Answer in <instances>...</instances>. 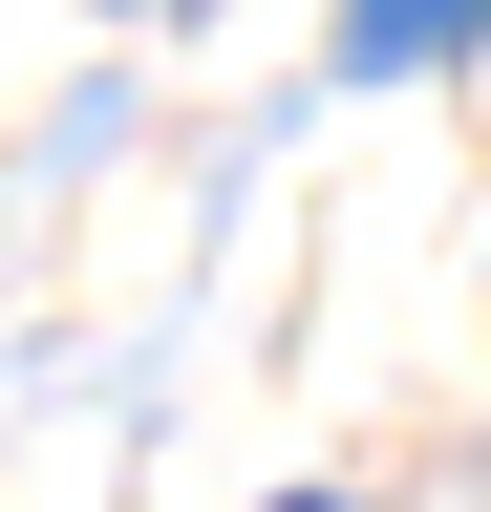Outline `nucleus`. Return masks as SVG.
I'll use <instances>...</instances> for the list:
<instances>
[{
    "label": "nucleus",
    "instance_id": "1",
    "mask_svg": "<svg viewBox=\"0 0 491 512\" xmlns=\"http://www.w3.org/2000/svg\"><path fill=\"white\" fill-rule=\"evenodd\" d=\"M491 0H342V86H406V64H449Z\"/></svg>",
    "mask_w": 491,
    "mask_h": 512
},
{
    "label": "nucleus",
    "instance_id": "2",
    "mask_svg": "<svg viewBox=\"0 0 491 512\" xmlns=\"http://www.w3.org/2000/svg\"><path fill=\"white\" fill-rule=\"evenodd\" d=\"M278 512H321V491H278Z\"/></svg>",
    "mask_w": 491,
    "mask_h": 512
}]
</instances>
